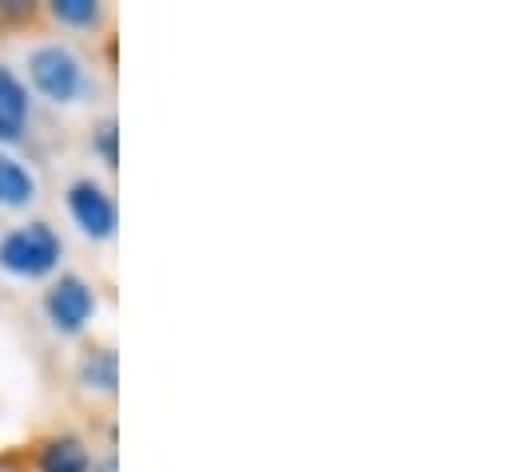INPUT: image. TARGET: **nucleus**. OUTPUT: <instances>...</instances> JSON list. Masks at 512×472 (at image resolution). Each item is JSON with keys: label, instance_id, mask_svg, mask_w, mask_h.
I'll return each mask as SVG.
<instances>
[{"label": "nucleus", "instance_id": "f257e3e1", "mask_svg": "<svg viewBox=\"0 0 512 472\" xmlns=\"http://www.w3.org/2000/svg\"><path fill=\"white\" fill-rule=\"evenodd\" d=\"M60 258H64V238L44 219L8 227L0 235V270L12 278H24V282L52 278L60 270Z\"/></svg>", "mask_w": 512, "mask_h": 472}, {"label": "nucleus", "instance_id": "f03ea898", "mask_svg": "<svg viewBox=\"0 0 512 472\" xmlns=\"http://www.w3.org/2000/svg\"><path fill=\"white\" fill-rule=\"evenodd\" d=\"M28 84H32V92L40 100H48L56 108H68V104L84 100L88 68L76 56V48L60 44V40H48V44H36L28 52Z\"/></svg>", "mask_w": 512, "mask_h": 472}, {"label": "nucleus", "instance_id": "7ed1b4c3", "mask_svg": "<svg viewBox=\"0 0 512 472\" xmlns=\"http://www.w3.org/2000/svg\"><path fill=\"white\" fill-rule=\"evenodd\" d=\"M96 310H100V298H96L92 282L76 270L56 274L44 290V318L60 338H80L92 326Z\"/></svg>", "mask_w": 512, "mask_h": 472}, {"label": "nucleus", "instance_id": "20e7f679", "mask_svg": "<svg viewBox=\"0 0 512 472\" xmlns=\"http://www.w3.org/2000/svg\"><path fill=\"white\" fill-rule=\"evenodd\" d=\"M64 207L72 215V223L80 227V235L92 242H108L120 231V207L112 199V191L104 183H96L92 175L72 179L64 191Z\"/></svg>", "mask_w": 512, "mask_h": 472}, {"label": "nucleus", "instance_id": "39448f33", "mask_svg": "<svg viewBox=\"0 0 512 472\" xmlns=\"http://www.w3.org/2000/svg\"><path fill=\"white\" fill-rule=\"evenodd\" d=\"M28 116H32L28 84L8 64H0V147H12L24 139Z\"/></svg>", "mask_w": 512, "mask_h": 472}, {"label": "nucleus", "instance_id": "423d86ee", "mask_svg": "<svg viewBox=\"0 0 512 472\" xmlns=\"http://www.w3.org/2000/svg\"><path fill=\"white\" fill-rule=\"evenodd\" d=\"M36 472H92V453L76 433H52L32 449Z\"/></svg>", "mask_w": 512, "mask_h": 472}, {"label": "nucleus", "instance_id": "0eeeda50", "mask_svg": "<svg viewBox=\"0 0 512 472\" xmlns=\"http://www.w3.org/2000/svg\"><path fill=\"white\" fill-rule=\"evenodd\" d=\"M40 195V183L32 175V167L8 151H0V207L4 211H24L32 207Z\"/></svg>", "mask_w": 512, "mask_h": 472}, {"label": "nucleus", "instance_id": "6e6552de", "mask_svg": "<svg viewBox=\"0 0 512 472\" xmlns=\"http://www.w3.org/2000/svg\"><path fill=\"white\" fill-rule=\"evenodd\" d=\"M80 385L88 393H100V397H116L120 389V357L112 346H100V350H88L80 361Z\"/></svg>", "mask_w": 512, "mask_h": 472}, {"label": "nucleus", "instance_id": "1a4fd4ad", "mask_svg": "<svg viewBox=\"0 0 512 472\" xmlns=\"http://www.w3.org/2000/svg\"><path fill=\"white\" fill-rule=\"evenodd\" d=\"M48 16L64 28H96L104 20V4L100 0H52L48 4Z\"/></svg>", "mask_w": 512, "mask_h": 472}, {"label": "nucleus", "instance_id": "9d476101", "mask_svg": "<svg viewBox=\"0 0 512 472\" xmlns=\"http://www.w3.org/2000/svg\"><path fill=\"white\" fill-rule=\"evenodd\" d=\"M92 155L108 167V171H116L120 167V123L108 116V119H100L96 127H92Z\"/></svg>", "mask_w": 512, "mask_h": 472}, {"label": "nucleus", "instance_id": "9b49d317", "mask_svg": "<svg viewBox=\"0 0 512 472\" xmlns=\"http://www.w3.org/2000/svg\"><path fill=\"white\" fill-rule=\"evenodd\" d=\"M32 12H36V4H28V0H0V20H8V24L32 20Z\"/></svg>", "mask_w": 512, "mask_h": 472}, {"label": "nucleus", "instance_id": "f8f14e48", "mask_svg": "<svg viewBox=\"0 0 512 472\" xmlns=\"http://www.w3.org/2000/svg\"><path fill=\"white\" fill-rule=\"evenodd\" d=\"M92 472H120V461H116V453H108V457L92 461Z\"/></svg>", "mask_w": 512, "mask_h": 472}, {"label": "nucleus", "instance_id": "ddd939ff", "mask_svg": "<svg viewBox=\"0 0 512 472\" xmlns=\"http://www.w3.org/2000/svg\"><path fill=\"white\" fill-rule=\"evenodd\" d=\"M0 472H8V469H4V465H0Z\"/></svg>", "mask_w": 512, "mask_h": 472}]
</instances>
